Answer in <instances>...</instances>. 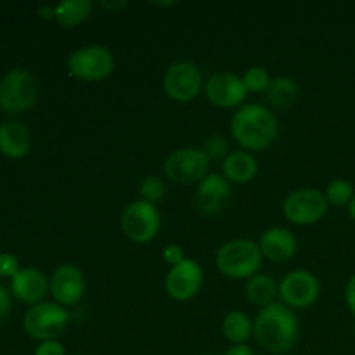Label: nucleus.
<instances>
[{"instance_id":"1","label":"nucleus","mask_w":355,"mask_h":355,"mask_svg":"<svg viewBox=\"0 0 355 355\" xmlns=\"http://www.w3.org/2000/svg\"><path fill=\"white\" fill-rule=\"evenodd\" d=\"M300 336L297 314L281 302L260 309L253 319V338L266 352L284 355L295 349Z\"/></svg>"},{"instance_id":"2","label":"nucleus","mask_w":355,"mask_h":355,"mask_svg":"<svg viewBox=\"0 0 355 355\" xmlns=\"http://www.w3.org/2000/svg\"><path fill=\"white\" fill-rule=\"evenodd\" d=\"M231 135L245 151H263L277 141L279 121L263 104H243L231 118Z\"/></svg>"},{"instance_id":"3","label":"nucleus","mask_w":355,"mask_h":355,"mask_svg":"<svg viewBox=\"0 0 355 355\" xmlns=\"http://www.w3.org/2000/svg\"><path fill=\"white\" fill-rule=\"evenodd\" d=\"M263 255L257 241L246 238L231 239L215 253V267L227 279L248 281L262 269Z\"/></svg>"},{"instance_id":"4","label":"nucleus","mask_w":355,"mask_h":355,"mask_svg":"<svg viewBox=\"0 0 355 355\" xmlns=\"http://www.w3.org/2000/svg\"><path fill=\"white\" fill-rule=\"evenodd\" d=\"M40 99V83L26 68H12L0 78V110L9 114L30 111Z\"/></svg>"},{"instance_id":"5","label":"nucleus","mask_w":355,"mask_h":355,"mask_svg":"<svg viewBox=\"0 0 355 355\" xmlns=\"http://www.w3.org/2000/svg\"><path fill=\"white\" fill-rule=\"evenodd\" d=\"M68 73L82 82H103L114 71V55L104 45H83L66 59Z\"/></svg>"},{"instance_id":"6","label":"nucleus","mask_w":355,"mask_h":355,"mask_svg":"<svg viewBox=\"0 0 355 355\" xmlns=\"http://www.w3.org/2000/svg\"><path fill=\"white\" fill-rule=\"evenodd\" d=\"M69 322L68 309L55 302H42L26 309L23 315V329L31 340L47 342L58 340Z\"/></svg>"},{"instance_id":"7","label":"nucleus","mask_w":355,"mask_h":355,"mask_svg":"<svg viewBox=\"0 0 355 355\" xmlns=\"http://www.w3.org/2000/svg\"><path fill=\"white\" fill-rule=\"evenodd\" d=\"M120 229L128 241L148 245L162 229V214L158 207L144 200L130 201L120 215Z\"/></svg>"},{"instance_id":"8","label":"nucleus","mask_w":355,"mask_h":355,"mask_svg":"<svg viewBox=\"0 0 355 355\" xmlns=\"http://www.w3.org/2000/svg\"><path fill=\"white\" fill-rule=\"evenodd\" d=\"M210 163L201 148L173 149L163 162V175L179 186H198L210 173Z\"/></svg>"},{"instance_id":"9","label":"nucleus","mask_w":355,"mask_h":355,"mask_svg":"<svg viewBox=\"0 0 355 355\" xmlns=\"http://www.w3.org/2000/svg\"><path fill=\"white\" fill-rule=\"evenodd\" d=\"M162 87L165 96L173 103H193L201 90H205L203 73L193 61L172 62L163 73Z\"/></svg>"},{"instance_id":"10","label":"nucleus","mask_w":355,"mask_h":355,"mask_svg":"<svg viewBox=\"0 0 355 355\" xmlns=\"http://www.w3.org/2000/svg\"><path fill=\"white\" fill-rule=\"evenodd\" d=\"M328 200L324 193L314 187H300L284 198L283 215L293 225H314L328 214Z\"/></svg>"},{"instance_id":"11","label":"nucleus","mask_w":355,"mask_h":355,"mask_svg":"<svg viewBox=\"0 0 355 355\" xmlns=\"http://www.w3.org/2000/svg\"><path fill=\"white\" fill-rule=\"evenodd\" d=\"M277 284L281 304L290 307L291 311L312 307L321 295V283L318 276L307 269H295L284 274Z\"/></svg>"},{"instance_id":"12","label":"nucleus","mask_w":355,"mask_h":355,"mask_svg":"<svg viewBox=\"0 0 355 355\" xmlns=\"http://www.w3.org/2000/svg\"><path fill=\"white\" fill-rule=\"evenodd\" d=\"M85 274L75 263H61L49 277V291L55 304L69 309L75 307L85 297Z\"/></svg>"},{"instance_id":"13","label":"nucleus","mask_w":355,"mask_h":355,"mask_svg":"<svg viewBox=\"0 0 355 355\" xmlns=\"http://www.w3.org/2000/svg\"><path fill=\"white\" fill-rule=\"evenodd\" d=\"M203 267L194 259L182 260L170 267L165 276V291L172 300L187 302L203 288Z\"/></svg>"},{"instance_id":"14","label":"nucleus","mask_w":355,"mask_h":355,"mask_svg":"<svg viewBox=\"0 0 355 355\" xmlns=\"http://www.w3.org/2000/svg\"><path fill=\"white\" fill-rule=\"evenodd\" d=\"M205 96L215 107L238 110L245 104L248 92L241 76L231 71H218L205 82Z\"/></svg>"},{"instance_id":"15","label":"nucleus","mask_w":355,"mask_h":355,"mask_svg":"<svg viewBox=\"0 0 355 355\" xmlns=\"http://www.w3.org/2000/svg\"><path fill=\"white\" fill-rule=\"evenodd\" d=\"M232 184L222 173L210 172L196 187V207L205 217H214L231 200Z\"/></svg>"},{"instance_id":"16","label":"nucleus","mask_w":355,"mask_h":355,"mask_svg":"<svg viewBox=\"0 0 355 355\" xmlns=\"http://www.w3.org/2000/svg\"><path fill=\"white\" fill-rule=\"evenodd\" d=\"M10 293L16 300L26 305L45 302L49 291V277L37 267H21L19 272L10 279Z\"/></svg>"},{"instance_id":"17","label":"nucleus","mask_w":355,"mask_h":355,"mask_svg":"<svg viewBox=\"0 0 355 355\" xmlns=\"http://www.w3.org/2000/svg\"><path fill=\"white\" fill-rule=\"evenodd\" d=\"M260 252L263 259L274 263L290 262L298 252V241L293 232L286 227H269L259 238Z\"/></svg>"},{"instance_id":"18","label":"nucleus","mask_w":355,"mask_h":355,"mask_svg":"<svg viewBox=\"0 0 355 355\" xmlns=\"http://www.w3.org/2000/svg\"><path fill=\"white\" fill-rule=\"evenodd\" d=\"M31 144V130L23 121L10 118L0 123V155L9 159H21L30 155Z\"/></svg>"},{"instance_id":"19","label":"nucleus","mask_w":355,"mask_h":355,"mask_svg":"<svg viewBox=\"0 0 355 355\" xmlns=\"http://www.w3.org/2000/svg\"><path fill=\"white\" fill-rule=\"evenodd\" d=\"M222 175L232 184V186H243L248 184L259 175V162L252 153L239 149L231 151V155L222 162Z\"/></svg>"},{"instance_id":"20","label":"nucleus","mask_w":355,"mask_h":355,"mask_svg":"<svg viewBox=\"0 0 355 355\" xmlns=\"http://www.w3.org/2000/svg\"><path fill=\"white\" fill-rule=\"evenodd\" d=\"M279 297V284L269 274H257L245 283V298L255 307L263 309Z\"/></svg>"},{"instance_id":"21","label":"nucleus","mask_w":355,"mask_h":355,"mask_svg":"<svg viewBox=\"0 0 355 355\" xmlns=\"http://www.w3.org/2000/svg\"><path fill=\"white\" fill-rule=\"evenodd\" d=\"M220 329L231 345H248L253 336V319L243 311H231L222 319Z\"/></svg>"},{"instance_id":"22","label":"nucleus","mask_w":355,"mask_h":355,"mask_svg":"<svg viewBox=\"0 0 355 355\" xmlns=\"http://www.w3.org/2000/svg\"><path fill=\"white\" fill-rule=\"evenodd\" d=\"M298 94H300V87H298L297 80L286 75H279L270 80L269 89L266 90V99L272 107L283 110V107L295 104Z\"/></svg>"},{"instance_id":"23","label":"nucleus","mask_w":355,"mask_h":355,"mask_svg":"<svg viewBox=\"0 0 355 355\" xmlns=\"http://www.w3.org/2000/svg\"><path fill=\"white\" fill-rule=\"evenodd\" d=\"M94 10L90 0H62L55 6V23L62 28H76L85 23Z\"/></svg>"},{"instance_id":"24","label":"nucleus","mask_w":355,"mask_h":355,"mask_svg":"<svg viewBox=\"0 0 355 355\" xmlns=\"http://www.w3.org/2000/svg\"><path fill=\"white\" fill-rule=\"evenodd\" d=\"M324 196L328 200L329 205L333 207H349V203L352 201L354 187L349 180L345 179H335L326 186Z\"/></svg>"},{"instance_id":"25","label":"nucleus","mask_w":355,"mask_h":355,"mask_svg":"<svg viewBox=\"0 0 355 355\" xmlns=\"http://www.w3.org/2000/svg\"><path fill=\"white\" fill-rule=\"evenodd\" d=\"M243 83L248 94H266V90L270 85V73L267 71L263 66H250L245 73L241 75Z\"/></svg>"},{"instance_id":"26","label":"nucleus","mask_w":355,"mask_h":355,"mask_svg":"<svg viewBox=\"0 0 355 355\" xmlns=\"http://www.w3.org/2000/svg\"><path fill=\"white\" fill-rule=\"evenodd\" d=\"M139 194H141V200L148 201V203H159L166 196L165 180L158 175L144 177L139 184Z\"/></svg>"},{"instance_id":"27","label":"nucleus","mask_w":355,"mask_h":355,"mask_svg":"<svg viewBox=\"0 0 355 355\" xmlns=\"http://www.w3.org/2000/svg\"><path fill=\"white\" fill-rule=\"evenodd\" d=\"M210 162H224L231 155V144L227 139L220 134H211L205 139V144L201 148Z\"/></svg>"},{"instance_id":"28","label":"nucleus","mask_w":355,"mask_h":355,"mask_svg":"<svg viewBox=\"0 0 355 355\" xmlns=\"http://www.w3.org/2000/svg\"><path fill=\"white\" fill-rule=\"evenodd\" d=\"M19 259L9 252L0 253V277H7L12 279L17 272H19Z\"/></svg>"},{"instance_id":"29","label":"nucleus","mask_w":355,"mask_h":355,"mask_svg":"<svg viewBox=\"0 0 355 355\" xmlns=\"http://www.w3.org/2000/svg\"><path fill=\"white\" fill-rule=\"evenodd\" d=\"M162 257L170 267L177 266V263H180L182 260L187 259L186 253H184V248L180 245H177V243H170V245H166L165 250H163Z\"/></svg>"},{"instance_id":"30","label":"nucleus","mask_w":355,"mask_h":355,"mask_svg":"<svg viewBox=\"0 0 355 355\" xmlns=\"http://www.w3.org/2000/svg\"><path fill=\"white\" fill-rule=\"evenodd\" d=\"M33 355H66V349L59 340H47L35 347Z\"/></svg>"},{"instance_id":"31","label":"nucleus","mask_w":355,"mask_h":355,"mask_svg":"<svg viewBox=\"0 0 355 355\" xmlns=\"http://www.w3.org/2000/svg\"><path fill=\"white\" fill-rule=\"evenodd\" d=\"M12 312V293L3 284H0V324L9 319Z\"/></svg>"},{"instance_id":"32","label":"nucleus","mask_w":355,"mask_h":355,"mask_svg":"<svg viewBox=\"0 0 355 355\" xmlns=\"http://www.w3.org/2000/svg\"><path fill=\"white\" fill-rule=\"evenodd\" d=\"M345 302H347V307H349V311L355 315V274L354 276H350V279L347 281Z\"/></svg>"},{"instance_id":"33","label":"nucleus","mask_w":355,"mask_h":355,"mask_svg":"<svg viewBox=\"0 0 355 355\" xmlns=\"http://www.w3.org/2000/svg\"><path fill=\"white\" fill-rule=\"evenodd\" d=\"M37 14L40 19L54 21L55 19V6H40L37 9Z\"/></svg>"},{"instance_id":"34","label":"nucleus","mask_w":355,"mask_h":355,"mask_svg":"<svg viewBox=\"0 0 355 355\" xmlns=\"http://www.w3.org/2000/svg\"><path fill=\"white\" fill-rule=\"evenodd\" d=\"M224 355H255V352L248 345H231L225 350Z\"/></svg>"},{"instance_id":"35","label":"nucleus","mask_w":355,"mask_h":355,"mask_svg":"<svg viewBox=\"0 0 355 355\" xmlns=\"http://www.w3.org/2000/svg\"><path fill=\"white\" fill-rule=\"evenodd\" d=\"M99 6L103 7V9L110 10V12H116V10H121L125 9V7L128 6V2H99Z\"/></svg>"},{"instance_id":"36","label":"nucleus","mask_w":355,"mask_h":355,"mask_svg":"<svg viewBox=\"0 0 355 355\" xmlns=\"http://www.w3.org/2000/svg\"><path fill=\"white\" fill-rule=\"evenodd\" d=\"M347 210H349V215L355 220V196L352 198V201H350V203H349V207H347Z\"/></svg>"},{"instance_id":"37","label":"nucleus","mask_w":355,"mask_h":355,"mask_svg":"<svg viewBox=\"0 0 355 355\" xmlns=\"http://www.w3.org/2000/svg\"><path fill=\"white\" fill-rule=\"evenodd\" d=\"M155 3L159 7H170V6H175L177 2H155Z\"/></svg>"},{"instance_id":"38","label":"nucleus","mask_w":355,"mask_h":355,"mask_svg":"<svg viewBox=\"0 0 355 355\" xmlns=\"http://www.w3.org/2000/svg\"><path fill=\"white\" fill-rule=\"evenodd\" d=\"M354 331H355V326H354Z\"/></svg>"}]
</instances>
